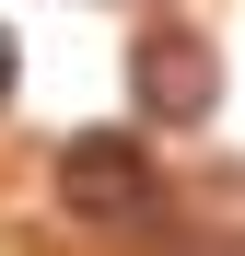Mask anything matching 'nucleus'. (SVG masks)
Masks as SVG:
<instances>
[{"label": "nucleus", "instance_id": "3", "mask_svg": "<svg viewBox=\"0 0 245 256\" xmlns=\"http://www.w3.org/2000/svg\"><path fill=\"white\" fill-rule=\"evenodd\" d=\"M12 82H24V47H12V24H0V105H12Z\"/></svg>", "mask_w": 245, "mask_h": 256}, {"label": "nucleus", "instance_id": "2", "mask_svg": "<svg viewBox=\"0 0 245 256\" xmlns=\"http://www.w3.org/2000/svg\"><path fill=\"white\" fill-rule=\"evenodd\" d=\"M129 94H140V116H163V128H198V116L222 105L210 35H198V24H152L140 47H129Z\"/></svg>", "mask_w": 245, "mask_h": 256}, {"label": "nucleus", "instance_id": "1", "mask_svg": "<svg viewBox=\"0 0 245 256\" xmlns=\"http://www.w3.org/2000/svg\"><path fill=\"white\" fill-rule=\"evenodd\" d=\"M59 210H70V222H140V210H152V152L129 140V128L59 140Z\"/></svg>", "mask_w": 245, "mask_h": 256}]
</instances>
